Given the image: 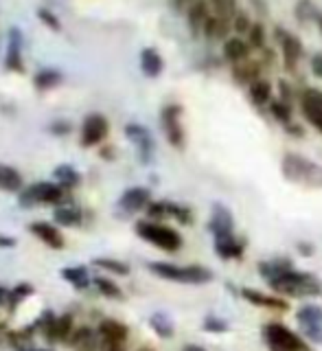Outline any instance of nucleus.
Returning a JSON list of instances; mask_svg holds the SVG:
<instances>
[{"mask_svg": "<svg viewBox=\"0 0 322 351\" xmlns=\"http://www.w3.org/2000/svg\"><path fill=\"white\" fill-rule=\"evenodd\" d=\"M270 288L279 294L287 296V299H314V296L322 294V283L318 281L316 274L312 272H303V270H287L281 277H276L270 281Z\"/></svg>", "mask_w": 322, "mask_h": 351, "instance_id": "f257e3e1", "label": "nucleus"}, {"mask_svg": "<svg viewBox=\"0 0 322 351\" xmlns=\"http://www.w3.org/2000/svg\"><path fill=\"white\" fill-rule=\"evenodd\" d=\"M281 173L292 184L305 186V189H322V165L296 152H287L283 156Z\"/></svg>", "mask_w": 322, "mask_h": 351, "instance_id": "f03ea898", "label": "nucleus"}, {"mask_svg": "<svg viewBox=\"0 0 322 351\" xmlns=\"http://www.w3.org/2000/svg\"><path fill=\"white\" fill-rule=\"evenodd\" d=\"M261 334L268 351H312V345L303 336H298L294 329L283 323H265Z\"/></svg>", "mask_w": 322, "mask_h": 351, "instance_id": "7ed1b4c3", "label": "nucleus"}, {"mask_svg": "<svg viewBox=\"0 0 322 351\" xmlns=\"http://www.w3.org/2000/svg\"><path fill=\"white\" fill-rule=\"evenodd\" d=\"M149 270L173 283H186V285H202L213 281V272L204 266H175V263H164V261H153L149 263Z\"/></svg>", "mask_w": 322, "mask_h": 351, "instance_id": "20e7f679", "label": "nucleus"}, {"mask_svg": "<svg viewBox=\"0 0 322 351\" xmlns=\"http://www.w3.org/2000/svg\"><path fill=\"white\" fill-rule=\"evenodd\" d=\"M136 233L140 239L149 241V244H153L164 252H177L182 248V241H184L175 228L164 226L160 222H153V219H143V222H138Z\"/></svg>", "mask_w": 322, "mask_h": 351, "instance_id": "39448f33", "label": "nucleus"}, {"mask_svg": "<svg viewBox=\"0 0 322 351\" xmlns=\"http://www.w3.org/2000/svg\"><path fill=\"white\" fill-rule=\"evenodd\" d=\"M160 125H162L166 141H169V145L175 149H184L186 132L182 125V106H177V104L164 106L160 112Z\"/></svg>", "mask_w": 322, "mask_h": 351, "instance_id": "423d86ee", "label": "nucleus"}, {"mask_svg": "<svg viewBox=\"0 0 322 351\" xmlns=\"http://www.w3.org/2000/svg\"><path fill=\"white\" fill-rule=\"evenodd\" d=\"M64 186L53 184V182H36L27 186L20 193V204L22 206H36V204H58L64 200Z\"/></svg>", "mask_w": 322, "mask_h": 351, "instance_id": "0eeeda50", "label": "nucleus"}, {"mask_svg": "<svg viewBox=\"0 0 322 351\" xmlns=\"http://www.w3.org/2000/svg\"><path fill=\"white\" fill-rule=\"evenodd\" d=\"M274 40H276V44L281 47L285 71H287V73H296L298 62H301V58H303V42L298 40V38L294 36V33L283 31L281 27L274 31Z\"/></svg>", "mask_w": 322, "mask_h": 351, "instance_id": "6e6552de", "label": "nucleus"}, {"mask_svg": "<svg viewBox=\"0 0 322 351\" xmlns=\"http://www.w3.org/2000/svg\"><path fill=\"white\" fill-rule=\"evenodd\" d=\"M296 318H298V325H301L305 338L322 343V305L307 303L298 310Z\"/></svg>", "mask_w": 322, "mask_h": 351, "instance_id": "1a4fd4ad", "label": "nucleus"}, {"mask_svg": "<svg viewBox=\"0 0 322 351\" xmlns=\"http://www.w3.org/2000/svg\"><path fill=\"white\" fill-rule=\"evenodd\" d=\"M301 110L307 123L322 134V90H318V88H305L301 95Z\"/></svg>", "mask_w": 322, "mask_h": 351, "instance_id": "9d476101", "label": "nucleus"}, {"mask_svg": "<svg viewBox=\"0 0 322 351\" xmlns=\"http://www.w3.org/2000/svg\"><path fill=\"white\" fill-rule=\"evenodd\" d=\"M208 230L213 233V239L235 235V217H232V213L228 211L226 204H221V202L213 204V213H210Z\"/></svg>", "mask_w": 322, "mask_h": 351, "instance_id": "9b49d317", "label": "nucleus"}, {"mask_svg": "<svg viewBox=\"0 0 322 351\" xmlns=\"http://www.w3.org/2000/svg\"><path fill=\"white\" fill-rule=\"evenodd\" d=\"M108 119L101 114H90L84 121V128H82V145L84 147H92L99 145L106 136H108Z\"/></svg>", "mask_w": 322, "mask_h": 351, "instance_id": "f8f14e48", "label": "nucleus"}, {"mask_svg": "<svg viewBox=\"0 0 322 351\" xmlns=\"http://www.w3.org/2000/svg\"><path fill=\"white\" fill-rule=\"evenodd\" d=\"M125 134H127V138L136 145L140 160H143V162H149L151 156H153V138H151V134H149V130H147V128H143V125H138V123H129V125L125 128Z\"/></svg>", "mask_w": 322, "mask_h": 351, "instance_id": "ddd939ff", "label": "nucleus"}, {"mask_svg": "<svg viewBox=\"0 0 322 351\" xmlns=\"http://www.w3.org/2000/svg\"><path fill=\"white\" fill-rule=\"evenodd\" d=\"M239 294L246 299L248 303L257 305V307H263V310H274V312H287V301L281 299V296H274V294H265V292H259L254 288H241Z\"/></svg>", "mask_w": 322, "mask_h": 351, "instance_id": "4468645a", "label": "nucleus"}, {"mask_svg": "<svg viewBox=\"0 0 322 351\" xmlns=\"http://www.w3.org/2000/svg\"><path fill=\"white\" fill-rule=\"evenodd\" d=\"M149 204H151V193L145 186H132V189H127L119 200V206L123 208L125 213L143 211V208H147Z\"/></svg>", "mask_w": 322, "mask_h": 351, "instance_id": "2eb2a0df", "label": "nucleus"}, {"mask_svg": "<svg viewBox=\"0 0 322 351\" xmlns=\"http://www.w3.org/2000/svg\"><path fill=\"white\" fill-rule=\"evenodd\" d=\"M261 71H263V64L257 60H243L239 64L232 66V80L239 86H252L257 80H261Z\"/></svg>", "mask_w": 322, "mask_h": 351, "instance_id": "dca6fc26", "label": "nucleus"}, {"mask_svg": "<svg viewBox=\"0 0 322 351\" xmlns=\"http://www.w3.org/2000/svg\"><path fill=\"white\" fill-rule=\"evenodd\" d=\"M250 44L248 40H243L239 36H232L224 42V47H221V55H224V60L230 62L232 66L243 62V60H250Z\"/></svg>", "mask_w": 322, "mask_h": 351, "instance_id": "f3484780", "label": "nucleus"}, {"mask_svg": "<svg viewBox=\"0 0 322 351\" xmlns=\"http://www.w3.org/2000/svg\"><path fill=\"white\" fill-rule=\"evenodd\" d=\"M127 325L119 321H110L108 318V321H101V325H99V336H101L103 345H123L127 340Z\"/></svg>", "mask_w": 322, "mask_h": 351, "instance_id": "a211bd4d", "label": "nucleus"}, {"mask_svg": "<svg viewBox=\"0 0 322 351\" xmlns=\"http://www.w3.org/2000/svg\"><path fill=\"white\" fill-rule=\"evenodd\" d=\"M210 16H213V14H210L208 0H197V3L186 11V22H188V29H191L193 36L204 33V27H206V22H208Z\"/></svg>", "mask_w": 322, "mask_h": 351, "instance_id": "6ab92c4d", "label": "nucleus"}, {"mask_svg": "<svg viewBox=\"0 0 322 351\" xmlns=\"http://www.w3.org/2000/svg\"><path fill=\"white\" fill-rule=\"evenodd\" d=\"M44 336H47L51 343H64V340H71L73 336V316H60L53 318V321L44 327Z\"/></svg>", "mask_w": 322, "mask_h": 351, "instance_id": "aec40b11", "label": "nucleus"}, {"mask_svg": "<svg viewBox=\"0 0 322 351\" xmlns=\"http://www.w3.org/2000/svg\"><path fill=\"white\" fill-rule=\"evenodd\" d=\"M5 66L9 71H16V73L25 71V64H22V33H20V29H11V33H9V49H7Z\"/></svg>", "mask_w": 322, "mask_h": 351, "instance_id": "412c9836", "label": "nucleus"}, {"mask_svg": "<svg viewBox=\"0 0 322 351\" xmlns=\"http://www.w3.org/2000/svg\"><path fill=\"white\" fill-rule=\"evenodd\" d=\"M213 246L221 259H239L243 255V250H246V241L237 235H230V237L213 239Z\"/></svg>", "mask_w": 322, "mask_h": 351, "instance_id": "4be33fe9", "label": "nucleus"}, {"mask_svg": "<svg viewBox=\"0 0 322 351\" xmlns=\"http://www.w3.org/2000/svg\"><path fill=\"white\" fill-rule=\"evenodd\" d=\"M29 228H31V233L36 235L38 239H42L49 248H55V250L64 248V237H62V233L53 224H49V222H36V224H31Z\"/></svg>", "mask_w": 322, "mask_h": 351, "instance_id": "5701e85b", "label": "nucleus"}, {"mask_svg": "<svg viewBox=\"0 0 322 351\" xmlns=\"http://www.w3.org/2000/svg\"><path fill=\"white\" fill-rule=\"evenodd\" d=\"M69 343L75 347V351H101V336L95 334L92 329H77L71 336Z\"/></svg>", "mask_w": 322, "mask_h": 351, "instance_id": "b1692460", "label": "nucleus"}, {"mask_svg": "<svg viewBox=\"0 0 322 351\" xmlns=\"http://www.w3.org/2000/svg\"><path fill=\"white\" fill-rule=\"evenodd\" d=\"M294 268V261L287 259V257H281V259H272V261H261L259 263V274L265 279V281H274L276 277H281L283 272L292 270Z\"/></svg>", "mask_w": 322, "mask_h": 351, "instance_id": "393cba45", "label": "nucleus"}, {"mask_svg": "<svg viewBox=\"0 0 322 351\" xmlns=\"http://www.w3.org/2000/svg\"><path fill=\"white\" fill-rule=\"evenodd\" d=\"M164 69V62H162V55L156 49H143L140 53V71L145 73L147 77H158Z\"/></svg>", "mask_w": 322, "mask_h": 351, "instance_id": "a878e982", "label": "nucleus"}, {"mask_svg": "<svg viewBox=\"0 0 322 351\" xmlns=\"http://www.w3.org/2000/svg\"><path fill=\"white\" fill-rule=\"evenodd\" d=\"M248 97H250V101L257 108L270 106L272 104V84L261 77V80H257L248 88Z\"/></svg>", "mask_w": 322, "mask_h": 351, "instance_id": "bb28decb", "label": "nucleus"}, {"mask_svg": "<svg viewBox=\"0 0 322 351\" xmlns=\"http://www.w3.org/2000/svg\"><path fill=\"white\" fill-rule=\"evenodd\" d=\"M230 31H232V22L210 16L208 22H206V27H204V36L208 40H221V42H226L230 38Z\"/></svg>", "mask_w": 322, "mask_h": 351, "instance_id": "cd10ccee", "label": "nucleus"}, {"mask_svg": "<svg viewBox=\"0 0 322 351\" xmlns=\"http://www.w3.org/2000/svg\"><path fill=\"white\" fill-rule=\"evenodd\" d=\"M208 5H210V14L228 22H232V18L239 14L237 0H208Z\"/></svg>", "mask_w": 322, "mask_h": 351, "instance_id": "c85d7f7f", "label": "nucleus"}, {"mask_svg": "<svg viewBox=\"0 0 322 351\" xmlns=\"http://www.w3.org/2000/svg\"><path fill=\"white\" fill-rule=\"evenodd\" d=\"M0 189L5 191H20L22 189V176L18 169L9 165H0Z\"/></svg>", "mask_w": 322, "mask_h": 351, "instance_id": "c756f323", "label": "nucleus"}, {"mask_svg": "<svg viewBox=\"0 0 322 351\" xmlns=\"http://www.w3.org/2000/svg\"><path fill=\"white\" fill-rule=\"evenodd\" d=\"M55 180H58V184H62L64 189H73V186L79 184V173H77L75 167H71V165H60L58 169H55Z\"/></svg>", "mask_w": 322, "mask_h": 351, "instance_id": "7c9ffc66", "label": "nucleus"}, {"mask_svg": "<svg viewBox=\"0 0 322 351\" xmlns=\"http://www.w3.org/2000/svg\"><path fill=\"white\" fill-rule=\"evenodd\" d=\"M294 16H296L298 22H303V25H305V22H312V20L318 22L320 11L316 9V5L312 3V0H298L296 9H294Z\"/></svg>", "mask_w": 322, "mask_h": 351, "instance_id": "2f4dec72", "label": "nucleus"}, {"mask_svg": "<svg viewBox=\"0 0 322 351\" xmlns=\"http://www.w3.org/2000/svg\"><path fill=\"white\" fill-rule=\"evenodd\" d=\"M62 277L69 281L71 285H75V288H88V283H90V279H88V270L84 266H75V268H64L62 270Z\"/></svg>", "mask_w": 322, "mask_h": 351, "instance_id": "473e14b6", "label": "nucleus"}, {"mask_svg": "<svg viewBox=\"0 0 322 351\" xmlns=\"http://www.w3.org/2000/svg\"><path fill=\"white\" fill-rule=\"evenodd\" d=\"M270 112H272V117H274L276 121H279V123H283V128H285V125H290V123H294L292 106H290V104H285V101H281V99H272Z\"/></svg>", "mask_w": 322, "mask_h": 351, "instance_id": "72a5a7b5", "label": "nucleus"}, {"mask_svg": "<svg viewBox=\"0 0 322 351\" xmlns=\"http://www.w3.org/2000/svg\"><path fill=\"white\" fill-rule=\"evenodd\" d=\"M55 222L62 226H77L82 224V211L75 206H62L55 211Z\"/></svg>", "mask_w": 322, "mask_h": 351, "instance_id": "f704fd0d", "label": "nucleus"}, {"mask_svg": "<svg viewBox=\"0 0 322 351\" xmlns=\"http://www.w3.org/2000/svg\"><path fill=\"white\" fill-rule=\"evenodd\" d=\"M62 80H64V77L58 71H40L33 82H36V88H40V90H51V88L60 86Z\"/></svg>", "mask_w": 322, "mask_h": 351, "instance_id": "c9c22d12", "label": "nucleus"}, {"mask_svg": "<svg viewBox=\"0 0 322 351\" xmlns=\"http://www.w3.org/2000/svg\"><path fill=\"white\" fill-rule=\"evenodd\" d=\"M149 325L153 327V332H156L160 338H171L173 336V323H171V318L166 314H153L149 318Z\"/></svg>", "mask_w": 322, "mask_h": 351, "instance_id": "e433bc0d", "label": "nucleus"}, {"mask_svg": "<svg viewBox=\"0 0 322 351\" xmlns=\"http://www.w3.org/2000/svg\"><path fill=\"white\" fill-rule=\"evenodd\" d=\"M248 44L252 51H263L265 44H268V36H265V27L261 22H254L250 33H248Z\"/></svg>", "mask_w": 322, "mask_h": 351, "instance_id": "4c0bfd02", "label": "nucleus"}, {"mask_svg": "<svg viewBox=\"0 0 322 351\" xmlns=\"http://www.w3.org/2000/svg\"><path fill=\"white\" fill-rule=\"evenodd\" d=\"M95 263L99 268H103L108 272L112 274H119V277H125V274H129V266L119 259H108V257H101V259H95Z\"/></svg>", "mask_w": 322, "mask_h": 351, "instance_id": "58836bf2", "label": "nucleus"}, {"mask_svg": "<svg viewBox=\"0 0 322 351\" xmlns=\"http://www.w3.org/2000/svg\"><path fill=\"white\" fill-rule=\"evenodd\" d=\"M166 213H169V217L177 219V222H180V224H191V222H193L191 208H186V206H182V204L166 202Z\"/></svg>", "mask_w": 322, "mask_h": 351, "instance_id": "ea45409f", "label": "nucleus"}, {"mask_svg": "<svg viewBox=\"0 0 322 351\" xmlns=\"http://www.w3.org/2000/svg\"><path fill=\"white\" fill-rule=\"evenodd\" d=\"M95 285L99 288V292L108 296V299H121V296H123V292H121L119 285L114 281H110V279L99 277V279H95Z\"/></svg>", "mask_w": 322, "mask_h": 351, "instance_id": "a19ab883", "label": "nucleus"}, {"mask_svg": "<svg viewBox=\"0 0 322 351\" xmlns=\"http://www.w3.org/2000/svg\"><path fill=\"white\" fill-rule=\"evenodd\" d=\"M252 25H254V22L250 20L248 14H243V11H239V14H237L235 18H232V31H235L239 38H241V36H248L250 29H252Z\"/></svg>", "mask_w": 322, "mask_h": 351, "instance_id": "79ce46f5", "label": "nucleus"}, {"mask_svg": "<svg viewBox=\"0 0 322 351\" xmlns=\"http://www.w3.org/2000/svg\"><path fill=\"white\" fill-rule=\"evenodd\" d=\"M204 329H206V332H213V334H226L228 332V323L221 321L219 316H206L204 318Z\"/></svg>", "mask_w": 322, "mask_h": 351, "instance_id": "37998d69", "label": "nucleus"}, {"mask_svg": "<svg viewBox=\"0 0 322 351\" xmlns=\"http://www.w3.org/2000/svg\"><path fill=\"white\" fill-rule=\"evenodd\" d=\"M38 16H40V20L44 22L47 27H51L53 31H60L62 29V22H60V18L53 14V11H49V9H40L38 11Z\"/></svg>", "mask_w": 322, "mask_h": 351, "instance_id": "c03bdc74", "label": "nucleus"}, {"mask_svg": "<svg viewBox=\"0 0 322 351\" xmlns=\"http://www.w3.org/2000/svg\"><path fill=\"white\" fill-rule=\"evenodd\" d=\"M31 292H33V288H31V285H27V283L18 285V288H16L14 292L9 294V305H11V307H14V305H18V303H20L22 299H25L27 294H31Z\"/></svg>", "mask_w": 322, "mask_h": 351, "instance_id": "a18cd8bd", "label": "nucleus"}, {"mask_svg": "<svg viewBox=\"0 0 322 351\" xmlns=\"http://www.w3.org/2000/svg\"><path fill=\"white\" fill-rule=\"evenodd\" d=\"M279 99H281V101H285V104H290V106L294 101V90H292V86L287 84L285 80L279 82Z\"/></svg>", "mask_w": 322, "mask_h": 351, "instance_id": "49530a36", "label": "nucleus"}, {"mask_svg": "<svg viewBox=\"0 0 322 351\" xmlns=\"http://www.w3.org/2000/svg\"><path fill=\"white\" fill-rule=\"evenodd\" d=\"M171 3H173V9L177 11V14H186V11L191 9L197 0H171Z\"/></svg>", "mask_w": 322, "mask_h": 351, "instance_id": "de8ad7c7", "label": "nucleus"}, {"mask_svg": "<svg viewBox=\"0 0 322 351\" xmlns=\"http://www.w3.org/2000/svg\"><path fill=\"white\" fill-rule=\"evenodd\" d=\"M309 66H312V73L318 77V80H322V53H316L312 62H309Z\"/></svg>", "mask_w": 322, "mask_h": 351, "instance_id": "09e8293b", "label": "nucleus"}, {"mask_svg": "<svg viewBox=\"0 0 322 351\" xmlns=\"http://www.w3.org/2000/svg\"><path fill=\"white\" fill-rule=\"evenodd\" d=\"M263 66H272L274 64V51L272 49H263V60H261Z\"/></svg>", "mask_w": 322, "mask_h": 351, "instance_id": "8fccbe9b", "label": "nucleus"}, {"mask_svg": "<svg viewBox=\"0 0 322 351\" xmlns=\"http://www.w3.org/2000/svg\"><path fill=\"white\" fill-rule=\"evenodd\" d=\"M285 130L290 132V134H294V136H303V128L298 125V123H290V125H285Z\"/></svg>", "mask_w": 322, "mask_h": 351, "instance_id": "3c124183", "label": "nucleus"}, {"mask_svg": "<svg viewBox=\"0 0 322 351\" xmlns=\"http://www.w3.org/2000/svg\"><path fill=\"white\" fill-rule=\"evenodd\" d=\"M69 130H71L69 123H58V125H53V132H55V134H69Z\"/></svg>", "mask_w": 322, "mask_h": 351, "instance_id": "603ef678", "label": "nucleus"}, {"mask_svg": "<svg viewBox=\"0 0 322 351\" xmlns=\"http://www.w3.org/2000/svg\"><path fill=\"white\" fill-rule=\"evenodd\" d=\"M101 351H125L123 345H103L101 343Z\"/></svg>", "mask_w": 322, "mask_h": 351, "instance_id": "864d4df0", "label": "nucleus"}, {"mask_svg": "<svg viewBox=\"0 0 322 351\" xmlns=\"http://www.w3.org/2000/svg\"><path fill=\"white\" fill-rule=\"evenodd\" d=\"M0 244H3V246H14L16 244V239H7V237H0Z\"/></svg>", "mask_w": 322, "mask_h": 351, "instance_id": "5fc2aeb1", "label": "nucleus"}, {"mask_svg": "<svg viewBox=\"0 0 322 351\" xmlns=\"http://www.w3.org/2000/svg\"><path fill=\"white\" fill-rule=\"evenodd\" d=\"M184 351H206L204 347H197V345H186Z\"/></svg>", "mask_w": 322, "mask_h": 351, "instance_id": "6e6d98bb", "label": "nucleus"}, {"mask_svg": "<svg viewBox=\"0 0 322 351\" xmlns=\"http://www.w3.org/2000/svg\"><path fill=\"white\" fill-rule=\"evenodd\" d=\"M7 290H3V288H0V305H3V303H7Z\"/></svg>", "mask_w": 322, "mask_h": 351, "instance_id": "4d7b16f0", "label": "nucleus"}, {"mask_svg": "<svg viewBox=\"0 0 322 351\" xmlns=\"http://www.w3.org/2000/svg\"><path fill=\"white\" fill-rule=\"evenodd\" d=\"M309 244H301V248H298V250H301V252H305V255H312V248H307Z\"/></svg>", "mask_w": 322, "mask_h": 351, "instance_id": "13d9d810", "label": "nucleus"}, {"mask_svg": "<svg viewBox=\"0 0 322 351\" xmlns=\"http://www.w3.org/2000/svg\"><path fill=\"white\" fill-rule=\"evenodd\" d=\"M318 27H320V31H322V14H320V18H318Z\"/></svg>", "mask_w": 322, "mask_h": 351, "instance_id": "bf43d9fd", "label": "nucleus"}, {"mask_svg": "<svg viewBox=\"0 0 322 351\" xmlns=\"http://www.w3.org/2000/svg\"><path fill=\"white\" fill-rule=\"evenodd\" d=\"M33 351H44V349H33Z\"/></svg>", "mask_w": 322, "mask_h": 351, "instance_id": "052dcab7", "label": "nucleus"}]
</instances>
